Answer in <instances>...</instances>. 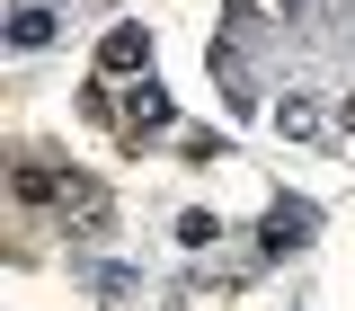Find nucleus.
Here are the masks:
<instances>
[{"label": "nucleus", "mask_w": 355, "mask_h": 311, "mask_svg": "<svg viewBox=\"0 0 355 311\" xmlns=\"http://www.w3.org/2000/svg\"><path fill=\"white\" fill-rule=\"evenodd\" d=\"M338 116H347V133H355V98H347V107H338Z\"/></svg>", "instance_id": "nucleus-9"}, {"label": "nucleus", "mask_w": 355, "mask_h": 311, "mask_svg": "<svg viewBox=\"0 0 355 311\" xmlns=\"http://www.w3.org/2000/svg\"><path fill=\"white\" fill-rule=\"evenodd\" d=\"M18 196H27V205H44V196H53V169H44V160H27V169H18Z\"/></svg>", "instance_id": "nucleus-8"}, {"label": "nucleus", "mask_w": 355, "mask_h": 311, "mask_svg": "<svg viewBox=\"0 0 355 311\" xmlns=\"http://www.w3.org/2000/svg\"><path fill=\"white\" fill-rule=\"evenodd\" d=\"M53 27H62V18H53L44 0H18V9H9V44H18V53H44Z\"/></svg>", "instance_id": "nucleus-4"}, {"label": "nucleus", "mask_w": 355, "mask_h": 311, "mask_svg": "<svg viewBox=\"0 0 355 311\" xmlns=\"http://www.w3.org/2000/svg\"><path fill=\"white\" fill-rule=\"evenodd\" d=\"M125 133H133V142L169 133V89H160V81H133V98H125Z\"/></svg>", "instance_id": "nucleus-3"}, {"label": "nucleus", "mask_w": 355, "mask_h": 311, "mask_svg": "<svg viewBox=\"0 0 355 311\" xmlns=\"http://www.w3.org/2000/svg\"><path fill=\"white\" fill-rule=\"evenodd\" d=\"M98 72H125V81H133V72H151V36H142L133 18H125V27H107V44H98Z\"/></svg>", "instance_id": "nucleus-2"}, {"label": "nucleus", "mask_w": 355, "mask_h": 311, "mask_svg": "<svg viewBox=\"0 0 355 311\" xmlns=\"http://www.w3.org/2000/svg\"><path fill=\"white\" fill-rule=\"evenodd\" d=\"M178 240H187V249H214L222 222H214V214H178Z\"/></svg>", "instance_id": "nucleus-6"}, {"label": "nucleus", "mask_w": 355, "mask_h": 311, "mask_svg": "<svg viewBox=\"0 0 355 311\" xmlns=\"http://www.w3.org/2000/svg\"><path fill=\"white\" fill-rule=\"evenodd\" d=\"M311 231H320V205H311V196H275L266 222H258V249H266V258H302Z\"/></svg>", "instance_id": "nucleus-1"}, {"label": "nucleus", "mask_w": 355, "mask_h": 311, "mask_svg": "<svg viewBox=\"0 0 355 311\" xmlns=\"http://www.w3.org/2000/svg\"><path fill=\"white\" fill-rule=\"evenodd\" d=\"M275 125L293 133V142H311V133H320V98H302V89H293V98H275Z\"/></svg>", "instance_id": "nucleus-5"}, {"label": "nucleus", "mask_w": 355, "mask_h": 311, "mask_svg": "<svg viewBox=\"0 0 355 311\" xmlns=\"http://www.w3.org/2000/svg\"><path fill=\"white\" fill-rule=\"evenodd\" d=\"M71 222H89V231H98V222H107V196H98V187H71Z\"/></svg>", "instance_id": "nucleus-7"}]
</instances>
